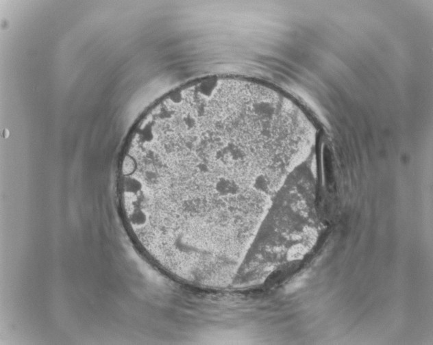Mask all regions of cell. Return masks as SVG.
I'll return each mask as SVG.
<instances>
[{
    "label": "cell",
    "instance_id": "7a4b0ae2",
    "mask_svg": "<svg viewBox=\"0 0 433 345\" xmlns=\"http://www.w3.org/2000/svg\"><path fill=\"white\" fill-rule=\"evenodd\" d=\"M307 253V248L302 244L292 246L288 252L287 259L289 261L301 259Z\"/></svg>",
    "mask_w": 433,
    "mask_h": 345
},
{
    "label": "cell",
    "instance_id": "6da1fadb",
    "mask_svg": "<svg viewBox=\"0 0 433 345\" xmlns=\"http://www.w3.org/2000/svg\"><path fill=\"white\" fill-rule=\"evenodd\" d=\"M123 214L141 228L175 238L233 228L258 209L270 163L245 129L208 115L143 118L119 173Z\"/></svg>",
    "mask_w": 433,
    "mask_h": 345
}]
</instances>
